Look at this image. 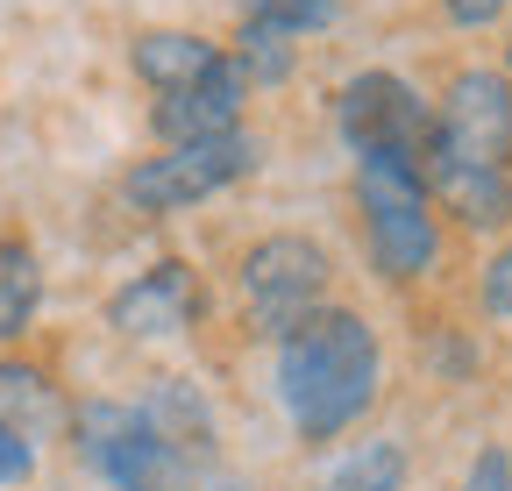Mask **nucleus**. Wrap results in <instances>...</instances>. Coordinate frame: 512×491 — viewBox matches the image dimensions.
I'll return each mask as SVG.
<instances>
[{"instance_id":"f257e3e1","label":"nucleus","mask_w":512,"mask_h":491,"mask_svg":"<svg viewBox=\"0 0 512 491\" xmlns=\"http://www.w3.org/2000/svg\"><path fill=\"white\" fill-rule=\"evenodd\" d=\"M377 363L384 356L363 314H342V306L306 314L278 342V392H285L292 427L306 442H328L349 420H363V406L377 399Z\"/></svg>"},{"instance_id":"f03ea898","label":"nucleus","mask_w":512,"mask_h":491,"mask_svg":"<svg viewBox=\"0 0 512 491\" xmlns=\"http://www.w3.org/2000/svg\"><path fill=\"white\" fill-rule=\"evenodd\" d=\"M356 200H363V228H370V264L392 285L420 278L434 264V250H441L420 164H406V157H356Z\"/></svg>"},{"instance_id":"7ed1b4c3","label":"nucleus","mask_w":512,"mask_h":491,"mask_svg":"<svg viewBox=\"0 0 512 491\" xmlns=\"http://www.w3.org/2000/svg\"><path fill=\"white\" fill-rule=\"evenodd\" d=\"M72 449L79 463H93L114 491H178L192 477V456H178L143 406H114V399H93L79 406L72 420Z\"/></svg>"},{"instance_id":"20e7f679","label":"nucleus","mask_w":512,"mask_h":491,"mask_svg":"<svg viewBox=\"0 0 512 491\" xmlns=\"http://www.w3.org/2000/svg\"><path fill=\"white\" fill-rule=\"evenodd\" d=\"M320 292H328V250L306 235H271L242 257V306L249 328L285 342L306 314H320Z\"/></svg>"},{"instance_id":"39448f33","label":"nucleus","mask_w":512,"mask_h":491,"mask_svg":"<svg viewBox=\"0 0 512 491\" xmlns=\"http://www.w3.org/2000/svg\"><path fill=\"white\" fill-rule=\"evenodd\" d=\"M335 121L356 157H406V164H427V143H434V107L399 79V72H363L342 86L335 100Z\"/></svg>"},{"instance_id":"423d86ee","label":"nucleus","mask_w":512,"mask_h":491,"mask_svg":"<svg viewBox=\"0 0 512 491\" xmlns=\"http://www.w3.org/2000/svg\"><path fill=\"white\" fill-rule=\"evenodd\" d=\"M427 157H456V164H484L505 171L512 164V79L498 72H463L448 86V100L434 107V143Z\"/></svg>"},{"instance_id":"0eeeda50","label":"nucleus","mask_w":512,"mask_h":491,"mask_svg":"<svg viewBox=\"0 0 512 491\" xmlns=\"http://www.w3.org/2000/svg\"><path fill=\"white\" fill-rule=\"evenodd\" d=\"M249 164H256V143L235 129V136H214V143H178V150H164V157L136 164L121 193L136 200L143 214H178V207H192V200H207V193L235 186Z\"/></svg>"},{"instance_id":"6e6552de","label":"nucleus","mask_w":512,"mask_h":491,"mask_svg":"<svg viewBox=\"0 0 512 491\" xmlns=\"http://www.w3.org/2000/svg\"><path fill=\"white\" fill-rule=\"evenodd\" d=\"M242 72L221 65L207 72V79H192V86H178V93H157V136L178 150V143H214V136H235V121H242Z\"/></svg>"},{"instance_id":"1a4fd4ad","label":"nucleus","mask_w":512,"mask_h":491,"mask_svg":"<svg viewBox=\"0 0 512 491\" xmlns=\"http://www.w3.org/2000/svg\"><path fill=\"white\" fill-rule=\"evenodd\" d=\"M200 306V285H192V264H157L136 285H121L107 299V328L128 342H150V335H178Z\"/></svg>"},{"instance_id":"9d476101","label":"nucleus","mask_w":512,"mask_h":491,"mask_svg":"<svg viewBox=\"0 0 512 491\" xmlns=\"http://www.w3.org/2000/svg\"><path fill=\"white\" fill-rule=\"evenodd\" d=\"M420 186H427V200H441L463 228H505V221H512V171L427 157V164H420Z\"/></svg>"},{"instance_id":"9b49d317","label":"nucleus","mask_w":512,"mask_h":491,"mask_svg":"<svg viewBox=\"0 0 512 491\" xmlns=\"http://www.w3.org/2000/svg\"><path fill=\"white\" fill-rule=\"evenodd\" d=\"M128 65H136V79H150L157 93H178V86L207 79L221 65V43L192 36V29H150V36L128 43Z\"/></svg>"},{"instance_id":"f8f14e48","label":"nucleus","mask_w":512,"mask_h":491,"mask_svg":"<svg viewBox=\"0 0 512 491\" xmlns=\"http://www.w3.org/2000/svg\"><path fill=\"white\" fill-rule=\"evenodd\" d=\"M36 299H43L36 250H29L22 235H0V342H15L36 321Z\"/></svg>"},{"instance_id":"ddd939ff","label":"nucleus","mask_w":512,"mask_h":491,"mask_svg":"<svg viewBox=\"0 0 512 491\" xmlns=\"http://www.w3.org/2000/svg\"><path fill=\"white\" fill-rule=\"evenodd\" d=\"M235 43H242V50L228 57V65L242 72V86H278V79L292 72V36H285V29H271V22H242Z\"/></svg>"},{"instance_id":"4468645a","label":"nucleus","mask_w":512,"mask_h":491,"mask_svg":"<svg viewBox=\"0 0 512 491\" xmlns=\"http://www.w3.org/2000/svg\"><path fill=\"white\" fill-rule=\"evenodd\" d=\"M335 15V0H242V22H271L285 36H306Z\"/></svg>"},{"instance_id":"2eb2a0df","label":"nucleus","mask_w":512,"mask_h":491,"mask_svg":"<svg viewBox=\"0 0 512 491\" xmlns=\"http://www.w3.org/2000/svg\"><path fill=\"white\" fill-rule=\"evenodd\" d=\"M36 470V442L15 435V427H0V484H22Z\"/></svg>"},{"instance_id":"dca6fc26","label":"nucleus","mask_w":512,"mask_h":491,"mask_svg":"<svg viewBox=\"0 0 512 491\" xmlns=\"http://www.w3.org/2000/svg\"><path fill=\"white\" fill-rule=\"evenodd\" d=\"M463 491H512V463H505V449H477Z\"/></svg>"},{"instance_id":"f3484780","label":"nucleus","mask_w":512,"mask_h":491,"mask_svg":"<svg viewBox=\"0 0 512 491\" xmlns=\"http://www.w3.org/2000/svg\"><path fill=\"white\" fill-rule=\"evenodd\" d=\"M484 306H491V314H512V242L484 264Z\"/></svg>"},{"instance_id":"a211bd4d","label":"nucleus","mask_w":512,"mask_h":491,"mask_svg":"<svg viewBox=\"0 0 512 491\" xmlns=\"http://www.w3.org/2000/svg\"><path fill=\"white\" fill-rule=\"evenodd\" d=\"M512 8V0H448V22L456 29H484V22H498Z\"/></svg>"},{"instance_id":"6ab92c4d","label":"nucleus","mask_w":512,"mask_h":491,"mask_svg":"<svg viewBox=\"0 0 512 491\" xmlns=\"http://www.w3.org/2000/svg\"><path fill=\"white\" fill-rule=\"evenodd\" d=\"M505 65H512V36H505Z\"/></svg>"},{"instance_id":"aec40b11","label":"nucleus","mask_w":512,"mask_h":491,"mask_svg":"<svg viewBox=\"0 0 512 491\" xmlns=\"http://www.w3.org/2000/svg\"><path fill=\"white\" fill-rule=\"evenodd\" d=\"M221 491H242V484H221Z\"/></svg>"}]
</instances>
